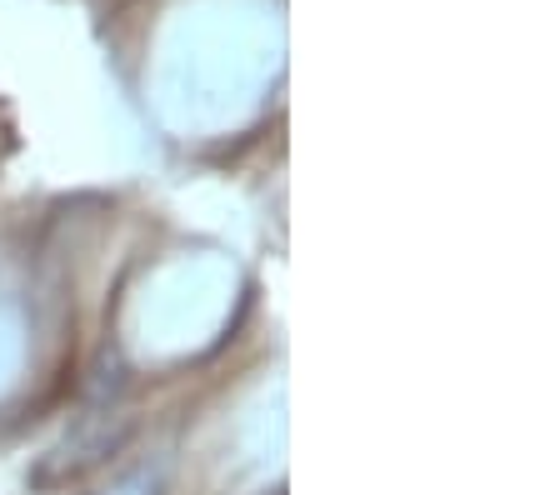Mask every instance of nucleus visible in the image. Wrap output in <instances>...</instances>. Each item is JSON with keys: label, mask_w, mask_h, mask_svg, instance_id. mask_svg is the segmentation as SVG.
<instances>
[{"label": "nucleus", "mask_w": 560, "mask_h": 495, "mask_svg": "<svg viewBox=\"0 0 560 495\" xmlns=\"http://www.w3.org/2000/svg\"><path fill=\"white\" fill-rule=\"evenodd\" d=\"M171 450H155V456H145V460H136L126 475H116V481L105 485V491H95V495H161L165 485H171Z\"/></svg>", "instance_id": "f03ea898"}, {"label": "nucleus", "mask_w": 560, "mask_h": 495, "mask_svg": "<svg viewBox=\"0 0 560 495\" xmlns=\"http://www.w3.org/2000/svg\"><path fill=\"white\" fill-rule=\"evenodd\" d=\"M130 431H136V425H130L126 415H91V425H85L81 436H66V446L56 450L50 471H40V481H60V475H81V471H91V465H101L105 456H116V450L126 446Z\"/></svg>", "instance_id": "f257e3e1"}]
</instances>
